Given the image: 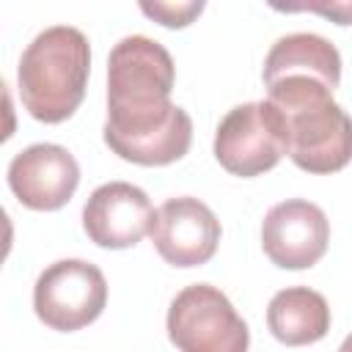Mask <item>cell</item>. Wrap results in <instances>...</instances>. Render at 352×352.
Instances as JSON below:
<instances>
[{
  "label": "cell",
  "mask_w": 352,
  "mask_h": 352,
  "mask_svg": "<svg viewBox=\"0 0 352 352\" xmlns=\"http://www.w3.org/2000/svg\"><path fill=\"white\" fill-rule=\"evenodd\" d=\"M168 338L179 352H248L250 330L231 300L209 286L182 289L168 308Z\"/></svg>",
  "instance_id": "obj_4"
},
{
  "label": "cell",
  "mask_w": 352,
  "mask_h": 352,
  "mask_svg": "<svg viewBox=\"0 0 352 352\" xmlns=\"http://www.w3.org/2000/svg\"><path fill=\"white\" fill-rule=\"evenodd\" d=\"M217 162L242 179L272 170L286 157V129L280 113L264 102H245L226 113L214 132Z\"/></svg>",
  "instance_id": "obj_5"
},
{
  "label": "cell",
  "mask_w": 352,
  "mask_h": 352,
  "mask_svg": "<svg viewBox=\"0 0 352 352\" xmlns=\"http://www.w3.org/2000/svg\"><path fill=\"white\" fill-rule=\"evenodd\" d=\"M157 212L148 195L129 182H107L96 187L82 206V228L99 248L124 250L138 245L154 223Z\"/></svg>",
  "instance_id": "obj_10"
},
{
  "label": "cell",
  "mask_w": 352,
  "mask_h": 352,
  "mask_svg": "<svg viewBox=\"0 0 352 352\" xmlns=\"http://www.w3.org/2000/svg\"><path fill=\"white\" fill-rule=\"evenodd\" d=\"M272 8L278 11H316L327 19H333L336 25H352V0H319V3H272Z\"/></svg>",
  "instance_id": "obj_14"
},
{
  "label": "cell",
  "mask_w": 352,
  "mask_h": 352,
  "mask_svg": "<svg viewBox=\"0 0 352 352\" xmlns=\"http://www.w3.org/2000/svg\"><path fill=\"white\" fill-rule=\"evenodd\" d=\"M261 77L267 85L286 77H311L336 91L341 82V55L336 44H330L324 36L289 33L270 47Z\"/></svg>",
  "instance_id": "obj_11"
},
{
  "label": "cell",
  "mask_w": 352,
  "mask_h": 352,
  "mask_svg": "<svg viewBox=\"0 0 352 352\" xmlns=\"http://www.w3.org/2000/svg\"><path fill=\"white\" fill-rule=\"evenodd\" d=\"M91 72V47L82 30L52 25L19 58L16 85L25 110L44 124L66 121L82 102Z\"/></svg>",
  "instance_id": "obj_3"
},
{
  "label": "cell",
  "mask_w": 352,
  "mask_h": 352,
  "mask_svg": "<svg viewBox=\"0 0 352 352\" xmlns=\"http://www.w3.org/2000/svg\"><path fill=\"white\" fill-rule=\"evenodd\" d=\"M338 352H352V333H349V336L344 338V344L338 346Z\"/></svg>",
  "instance_id": "obj_15"
},
{
  "label": "cell",
  "mask_w": 352,
  "mask_h": 352,
  "mask_svg": "<svg viewBox=\"0 0 352 352\" xmlns=\"http://www.w3.org/2000/svg\"><path fill=\"white\" fill-rule=\"evenodd\" d=\"M176 66L148 36H124L107 58L104 143L135 165H170L192 143V118L170 102Z\"/></svg>",
  "instance_id": "obj_1"
},
{
  "label": "cell",
  "mask_w": 352,
  "mask_h": 352,
  "mask_svg": "<svg viewBox=\"0 0 352 352\" xmlns=\"http://www.w3.org/2000/svg\"><path fill=\"white\" fill-rule=\"evenodd\" d=\"M330 242L327 214L305 201L289 198L275 204L261 223V248L267 258L283 270H308L314 267Z\"/></svg>",
  "instance_id": "obj_7"
},
{
  "label": "cell",
  "mask_w": 352,
  "mask_h": 352,
  "mask_svg": "<svg viewBox=\"0 0 352 352\" xmlns=\"http://www.w3.org/2000/svg\"><path fill=\"white\" fill-rule=\"evenodd\" d=\"M80 184L74 154L58 143H36L14 154L8 165V187L16 201L36 212L66 206Z\"/></svg>",
  "instance_id": "obj_9"
},
{
  "label": "cell",
  "mask_w": 352,
  "mask_h": 352,
  "mask_svg": "<svg viewBox=\"0 0 352 352\" xmlns=\"http://www.w3.org/2000/svg\"><path fill=\"white\" fill-rule=\"evenodd\" d=\"M267 102L280 113L286 157L308 173H336L352 160V116L333 91L311 77H286L267 85Z\"/></svg>",
  "instance_id": "obj_2"
},
{
  "label": "cell",
  "mask_w": 352,
  "mask_h": 352,
  "mask_svg": "<svg viewBox=\"0 0 352 352\" xmlns=\"http://www.w3.org/2000/svg\"><path fill=\"white\" fill-rule=\"evenodd\" d=\"M107 305V280L102 270L82 258H63L50 264L33 286L36 316L60 333H74Z\"/></svg>",
  "instance_id": "obj_6"
},
{
  "label": "cell",
  "mask_w": 352,
  "mask_h": 352,
  "mask_svg": "<svg viewBox=\"0 0 352 352\" xmlns=\"http://www.w3.org/2000/svg\"><path fill=\"white\" fill-rule=\"evenodd\" d=\"M140 11L165 28H187L204 11V3H140Z\"/></svg>",
  "instance_id": "obj_13"
},
{
  "label": "cell",
  "mask_w": 352,
  "mask_h": 352,
  "mask_svg": "<svg viewBox=\"0 0 352 352\" xmlns=\"http://www.w3.org/2000/svg\"><path fill=\"white\" fill-rule=\"evenodd\" d=\"M270 333L286 346H305L327 336L330 330V305L327 300L308 286L280 289L267 308Z\"/></svg>",
  "instance_id": "obj_12"
},
{
  "label": "cell",
  "mask_w": 352,
  "mask_h": 352,
  "mask_svg": "<svg viewBox=\"0 0 352 352\" xmlns=\"http://www.w3.org/2000/svg\"><path fill=\"white\" fill-rule=\"evenodd\" d=\"M151 242L170 267H201L206 264L220 242V220L214 212L192 198H168L151 223Z\"/></svg>",
  "instance_id": "obj_8"
}]
</instances>
